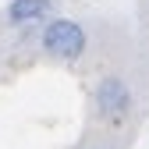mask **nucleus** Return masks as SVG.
<instances>
[{
    "label": "nucleus",
    "mask_w": 149,
    "mask_h": 149,
    "mask_svg": "<svg viewBox=\"0 0 149 149\" xmlns=\"http://www.w3.org/2000/svg\"><path fill=\"white\" fill-rule=\"evenodd\" d=\"M39 46L46 57L53 61H78L85 46H89V36L82 29V22H74V18H46L43 22V32H39Z\"/></svg>",
    "instance_id": "1"
},
{
    "label": "nucleus",
    "mask_w": 149,
    "mask_h": 149,
    "mask_svg": "<svg viewBox=\"0 0 149 149\" xmlns=\"http://www.w3.org/2000/svg\"><path fill=\"white\" fill-rule=\"evenodd\" d=\"M92 103H96L100 117L107 121H121L132 114V89L121 74H103L96 82V92H92Z\"/></svg>",
    "instance_id": "2"
},
{
    "label": "nucleus",
    "mask_w": 149,
    "mask_h": 149,
    "mask_svg": "<svg viewBox=\"0 0 149 149\" xmlns=\"http://www.w3.org/2000/svg\"><path fill=\"white\" fill-rule=\"evenodd\" d=\"M57 0H11L4 7V22L7 25H39L53 14Z\"/></svg>",
    "instance_id": "3"
}]
</instances>
